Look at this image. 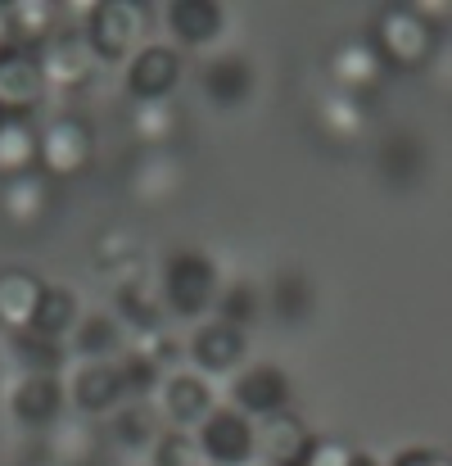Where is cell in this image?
Listing matches in <instances>:
<instances>
[{"label":"cell","mask_w":452,"mask_h":466,"mask_svg":"<svg viewBox=\"0 0 452 466\" xmlns=\"http://www.w3.org/2000/svg\"><path fill=\"white\" fill-rule=\"evenodd\" d=\"M217 295H222V272L204 249H176L163 258L158 299L172 317L199 321V317H208V309H217Z\"/></svg>","instance_id":"6da1fadb"},{"label":"cell","mask_w":452,"mask_h":466,"mask_svg":"<svg viewBox=\"0 0 452 466\" xmlns=\"http://www.w3.org/2000/svg\"><path fill=\"white\" fill-rule=\"evenodd\" d=\"M371 46L380 50L385 68H403V73H417L435 59L439 50V32L435 23L417 9V5H389L376 14V27H371Z\"/></svg>","instance_id":"7a4b0ae2"},{"label":"cell","mask_w":452,"mask_h":466,"mask_svg":"<svg viewBox=\"0 0 452 466\" xmlns=\"http://www.w3.org/2000/svg\"><path fill=\"white\" fill-rule=\"evenodd\" d=\"M146 27H150L146 5H136V0H105V5L86 9L82 36H86V46L95 50L100 64H132L141 55Z\"/></svg>","instance_id":"3957f363"},{"label":"cell","mask_w":452,"mask_h":466,"mask_svg":"<svg viewBox=\"0 0 452 466\" xmlns=\"http://www.w3.org/2000/svg\"><path fill=\"white\" fill-rule=\"evenodd\" d=\"M50 96V82L41 73V59L36 50L27 46H5L0 50V118H14V123H27Z\"/></svg>","instance_id":"277c9868"},{"label":"cell","mask_w":452,"mask_h":466,"mask_svg":"<svg viewBox=\"0 0 452 466\" xmlns=\"http://www.w3.org/2000/svg\"><path fill=\"white\" fill-rule=\"evenodd\" d=\"M154 399H158V403H154V408H158V417H163L172 431H186V435H195V431L217 412L213 380H208V376H199L195 367H176V371H167Z\"/></svg>","instance_id":"5b68a950"},{"label":"cell","mask_w":452,"mask_h":466,"mask_svg":"<svg viewBox=\"0 0 452 466\" xmlns=\"http://www.w3.org/2000/svg\"><path fill=\"white\" fill-rule=\"evenodd\" d=\"M195 444L204 453V466H254V458H258V421H249L231 403H217V412L195 431Z\"/></svg>","instance_id":"8992f818"},{"label":"cell","mask_w":452,"mask_h":466,"mask_svg":"<svg viewBox=\"0 0 452 466\" xmlns=\"http://www.w3.org/2000/svg\"><path fill=\"white\" fill-rule=\"evenodd\" d=\"M290 394H295V385L276 362H249L226 385V403L236 412H245L249 421H267L276 412H290Z\"/></svg>","instance_id":"52a82bcc"},{"label":"cell","mask_w":452,"mask_h":466,"mask_svg":"<svg viewBox=\"0 0 452 466\" xmlns=\"http://www.w3.org/2000/svg\"><path fill=\"white\" fill-rule=\"evenodd\" d=\"M95 158V132L82 114H55L41 127V172L55 177H77Z\"/></svg>","instance_id":"ba28073f"},{"label":"cell","mask_w":452,"mask_h":466,"mask_svg":"<svg viewBox=\"0 0 452 466\" xmlns=\"http://www.w3.org/2000/svg\"><path fill=\"white\" fill-rule=\"evenodd\" d=\"M190 362L199 376H236L245 371V358H249V335L245 326H231L222 317H204L186 344Z\"/></svg>","instance_id":"9c48e42d"},{"label":"cell","mask_w":452,"mask_h":466,"mask_svg":"<svg viewBox=\"0 0 452 466\" xmlns=\"http://www.w3.org/2000/svg\"><path fill=\"white\" fill-rule=\"evenodd\" d=\"M36 59H41V73H45L50 91H77V86H86V82L95 77V68H100L95 50H91L86 36H82V27H59V32L36 50Z\"/></svg>","instance_id":"30bf717a"},{"label":"cell","mask_w":452,"mask_h":466,"mask_svg":"<svg viewBox=\"0 0 452 466\" xmlns=\"http://www.w3.org/2000/svg\"><path fill=\"white\" fill-rule=\"evenodd\" d=\"M64 403H68V385L59 376L23 371L14 380V390H9V412L27 431H55L64 421Z\"/></svg>","instance_id":"8fae6325"},{"label":"cell","mask_w":452,"mask_h":466,"mask_svg":"<svg viewBox=\"0 0 452 466\" xmlns=\"http://www.w3.org/2000/svg\"><path fill=\"white\" fill-rule=\"evenodd\" d=\"M68 403L77 408V417H105L132 403L118 362H77L68 376Z\"/></svg>","instance_id":"7c38bea8"},{"label":"cell","mask_w":452,"mask_h":466,"mask_svg":"<svg viewBox=\"0 0 452 466\" xmlns=\"http://www.w3.org/2000/svg\"><path fill=\"white\" fill-rule=\"evenodd\" d=\"M181 82V55L172 46H141V55L127 64V91L136 105H163Z\"/></svg>","instance_id":"4fadbf2b"},{"label":"cell","mask_w":452,"mask_h":466,"mask_svg":"<svg viewBox=\"0 0 452 466\" xmlns=\"http://www.w3.org/2000/svg\"><path fill=\"white\" fill-rule=\"evenodd\" d=\"M326 68H330V86H335V91H348V96H362V91H371V86L385 77V59H380V50L371 46V36H348V41H339V46L330 50Z\"/></svg>","instance_id":"5bb4252c"},{"label":"cell","mask_w":452,"mask_h":466,"mask_svg":"<svg viewBox=\"0 0 452 466\" xmlns=\"http://www.w3.org/2000/svg\"><path fill=\"white\" fill-rule=\"evenodd\" d=\"M127 349H132V335L123 330V321L114 312H82V321L68 339V353L77 362H118Z\"/></svg>","instance_id":"9a60e30c"},{"label":"cell","mask_w":452,"mask_h":466,"mask_svg":"<svg viewBox=\"0 0 452 466\" xmlns=\"http://www.w3.org/2000/svg\"><path fill=\"white\" fill-rule=\"evenodd\" d=\"M50 213V177L41 167L0 177V218L9 227H36Z\"/></svg>","instance_id":"2e32d148"},{"label":"cell","mask_w":452,"mask_h":466,"mask_svg":"<svg viewBox=\"0 0 452 466\" xmlns=\"http://www.w3.org/2000/svg\"><path fill=\"white\" fill-rule=\"evenodd\" d=\"M316 435H307L295 412H276L267 421H258V458L263 466H303L312 453Z\"/></svg>","instance_id":"e0dca14e"},{"label":"cell","mask_w":452,"mask_h":466,"mask_svg":"<svg viewBox=\"0 0 452 466\" xmlns=\"http://www.w3.org/2000/svg\"><path fill=\"white\" fill-rule=\"evenodd\" d=\"M41 299H45V281L23 272V268H5L0 272V326L9 335H23L32 330L36 312H41Z\"/></svg>","instance_id":"ac0fdd59"},{"label":"cell","mask_w":452,"mask_h":466,"mask_svg":"<svg viewBox=\"0 0 452 466\" xmlns=\"http://www.w3.org/2000/svg\"><path fill=\"white\" fill-rule=\"evenodd\" d=\"M163 23H167V32H172L176 46L199 50V46H213V41L222 36L226 14H222V5H213V0H176V5H167Z\"/></svg>","instance_id":"d6986e66"},{"label":"cell","mask_w":452,"mask_h":466,"mask_svg":"<svg viewBox=\"0 0 452 466\" xmlns=\"http://www.w3.org/2000/svg\"><path fill=\"white\" fill-rule=\"evenodd\" d=\"M199 86L217 109H236L254 96V64L245 55H213L199 73Z\"/></svg>","instance_id":"ffe728a7"},{"label":"cell","mask_w":452,"mask_h":466,"mask_svg":"<svg viewBox=\"0 0 452 466\" xmlns=\"http://www.w3.org/2000/svg\"><path fill=\"white\" fill-rule=\"evenodd\" d=\"M95 272L109 277L114 290L136 286V281H141V240H136L132 231H123V227L105 231V236L95 240Z\"/></svg>","instance_id":"44dd1931"},{"label":"cell","mask_w":452,"mask_h":466,"mask_svg":"<svg viewBox=\"0 0 452 466\" xmlns=\"http://www.w3.org/2000/svg\"><path fill=\"white\" fill-rule=\"evenodd\" d=\"M114 317L123 321V330L132 339H146L154 330H167V309H163L158 290H146L141 281L136 286H123L114 295Z\"/></svg>","instance_id":"7402d4cb"},{"label":"cell","mask_w":452,"mask_h":466,"mask_svg":"<svg viewBox=\"0 0 452 466\" xmlns=\"http://www.w3.org/2000/svg\"><path fill=\"white\" fill-rule=\"evenodd\" d=\"M316 127H321V137L326 141H357L362 137V127H367V105H362V96H348V91H326L321 100H316Z\"/></svg>","instance_id":"603a6c76"},{"label":"cell","mask_w":452,"mask_h":466,"mask_svg":"<svg viewBox=\"0 0 452 466\" xmlns=\"http://www.w3.org/2000/svg\"><path fill=\"white\" fill-rule=\"evenodd\" d=\"M77 321H82V304H77L73 286H45V299H41V312H36L32 330H36L41 339H55V344L68 349Z\"/></svg>","instance_id":"cb8c5ba5"},{"label":"cell","mask_w":452,"mask_h":466,"mask_svg":"<svg viewBox=\"0 0 452 466\" xmlns=\"http://www.w3.org/2000/svg\"><path fill=\"white\" fill-rule=\"evenodd\" d=\"M5 14H9V41H14V46L41 50V46L59 32V9L45 5V0H18V5H9Z\"/></svg>","instance_id":"d4e9b609"},{"label":"cell","mask_w":452,"mask_h":466,"mask_svg":"<svg viewBox=\"0 0 452 466\" xmlns=\"http://www.w3.org/2000/svg\"><path fill=\"white\" fill-rule=\"evenodd\" d=\"M41 167V132L32 123L0 118V177H18Z\"/></svg>","instance_id":"484cf974"},{"label":"cell","mask_w":452,"mask_h":466,"mask_svg":"<svg viewBox=\"0 0 452 466\" xmlns=\"http://www.w3.org/2000/svg\"><path fill=\"white\" fill-rule=\"evenodd\" d=\"M114 440L123 444V449H154L158 444V435H163V417H158V408L146 403V399H132V403H123L118 412H114Z\"/></svg>","instance_id":"4316f807"},{"label":"cell","mask_w":452,"mask_h":466,"mask_svg":"<svg viewBox=\"0 0 452 466\" xmlns=\"http://www.w3.org/2000/svg\"><path fill=\"white\" fill-rule=\"evenodd\" d=\"M176 177H181V167H176L172 150H150L132 167V195H141V199H167L176 190Z\"/></svg>","instance_id":"83f0119b"},{"label":"cell","mask_w":452,"mask_h":466,"mask_svg":"<svg viewBox=\"0 0 452 466\" xmlns=\"http://www.w3.org/2000/svg\"><path fill=\"white\" fill-rule=\"evenodd\" d=\"M176 132V109L163 100V105H136L132 109V137L146 146V150H167Z\"/></svg>","instance_id":"f1b7e54d"},{"label":"cell","mask_w":452,"mask_h":466,"mask_svg":"<svg viewBox=\"0 0 452 466\" xmlns=\"http://www.w3.org/2000/svg\"><path fill=\"white\" fill-rule=\"evenodd\" d=\"M150 462L154 466H204V453H199L195 435H186V431H163L158 444L150 449Z\"/></svg>","instance_id":"f546056e"},{"label":"cell","mask_w":452,"mask_h":466,"mask_svg":"<svg viewBox=\"0 0 452 466\" xmlns=\"http://www.w3.org/2000/svg\"><path fill=\"white\" fill-rule=\"evenodd\" d=\"M276 312L286 317V321H303L307 312H312V290H307V281H303V272H286V277H276Z\"/></svg>","instance_id":"4dcf8cb0"},{"label":"cell","mask_w":452,"mask_h":466,"mask_svg":"<svg viewBox=\"0 0 452 466\" xmlns=\"http://www.w3.org/2000/svg\"><path fill=\"white\" fill-rule=\"evenodd\" d=\"M254 312H258V290H254V286H245V281L222 286L213 317H222V321H231V326H249V317H254Z\"/></svg>","instance_id":"1f68e13d"},{"label":"cell","mask_w":452,"mask_h":466,"mask_svg":"<svg viewBox=\"0 0 452 466\" xmlns=\"http://www.w3.org/2000/svg\"><path fill=\"white\" fill-rule=\"evenodd\" d=\"M353 453H357V449L344 444V440H316L303 466H348L353 462Z\"/></svg>","instance_id":"d6a6232c"},{"label":"cell","mask_w":452,"mask_h":466,"mask_svg":"<svg viewBox=\"0 0 452 466\" xmlns=\"http://www.w3.org/2000/svg\"><path fill=\"white\" fill-rule=\"evenodd\" d=\"M389 466H452V458L439 449H398Z\"/></svg>","instance_id":"836d02e7"},{"label":"cell","mask_w":452,"mask_h":466,"mask_svg":"<svg viewBox=\"0 0 452 466\" xmlns=\"http://www.w3.org/2000/svg\"><path fill=\"white\" fill-rule=\"evenodd\" d=\"M348 466H385V462H380L376 453H362V449H357V453H353V462H348Z\"/></svg>","instance_id":"e575fe53"},{"label":"cell","mask_w":452,"mask_h":466,"mask_svg":"<svg viewBox=\"0 0 452 466\" xmlns=\"http://www.w3.org/2000/svg\"><path fill=\"white\" fill-rule=\"evenodd\" d=\"M55 466H59V462H55Z\"/></svg>","instance_id":"d590c367"}]
</instances>
